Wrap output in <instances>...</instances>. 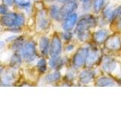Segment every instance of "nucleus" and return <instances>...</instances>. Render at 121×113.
<instances>
[{"label":"nucleus","instance_id":"nucleus-32","mask_svg":"<svg viewBox=\"0 0 121 113\" xmlns=\"http://www.w3.org/2000/svg\"><path fill=\"white\" fill-rule=\"evenodd\" d=\"M4 45H5V44H4V42H2V41H0V48H2L4 47Z\"/></svg>","mask_w":121,"mask_h":113},{"label":"nucleus","instance_id":"nucleus-17","mask_svg":"<svg viewBox=\"0 0 121 113\" xmlns=\"http://www.w3.org/2000/svg\"><path fill=\"white\" fill-rule=\"evenodd\" d=\"M98 51L95 49H92V50H89V53H88V56H87L86 58V65L88 66H90L93 65V64L95 63V61L98 59Z\"/></svg>","mask_w":121,"mask_h":113},{"label":"nucleus","instance_id":"nucleus-24","mask_svg":"<svg viewBox=\"0 0 121 113\" xmlns=\"http://www.w3.org/2000/svg\"><path fill=\"white\" fill-rule=\"evenodd\" d=\"M24 39L22 37H18L17 39H15L14 41H13L12 44V48L13 49H15V51L21 50V48L24 45Z\"/></svg>","mask_w":121,"mask_h":113},{"label":"nucleus","instance_id":"nucleus-8","mask_svg":"<svg viewBox=\"0 0 121 113\" xmlns=\"http://www.w3.org/2000/svg\"><path fill=\"white\" fill-rule=\"evenodd\" d=\"M78 20L77 14L76 13H72L64 18L62 24V28L64 31H70L73 29Z\"/></svg>","mask_w":121,"mask_h":113},{"label":"nucleus","instance_id":"nucleus-26","mask_svg":"<svg viewBox=\"0 0 121 113\" xmlns=\"http://www.w3.org/2000/svg\"><path fill=\"white\" fill-rule=\"evenodd\" d=\"M9 12V6L5 4H1L0 5V15H4Z\"/></svg>","mask_w":121,"mask_h":113},{"label":"nucleus","instance_id":"nucleus-16","mask_svg":"<svg viewBox=\"0 0 121 113\" xmlns=\"http://www.w3.org/2000/svg\"><path fill=\"white\" fill-rule=\"evenodd\" d=\"M60 73L58 71H55L52 73H49L45 75L44 78V81L48 83V84H52V83L57 82L60 80Z\"/></svg>","mask_w":121,"mask_h":113},{"label":"nucleus","instance_id":"nucleus-27","mask_svg":"<svg viewBox=\"0 0 121 113\" xmlns=\"http://www.w3.org/2000/svg\"><path fill=\"white\" fill-rule=\"evenodd\" d=\"M62 37L64 40H70L72 38V34L70 33V31H65L63 34H62Z\"/></svg>","mask_w":121,"mask_h":113},{"label":"nucleus","instance_id":"nucleus-25","mask_svg":"<svg viewBox=\"0 0 121 113\" xmlns=\"http://www.w3.org/2000/svg\"><path fill=\"white\" fill-rule=\"evenodd\" d=\"M104 0H94L93 9L95 13H98L104 5Z\"/></svg>","mask_w":121,"mask_h":113},{"label":"nucleus","instance_id":"nucleus-21","mask_svg":"<svg viewBox=\"0 0 121 113\" xmlns=\"http://www.w3.org/2000/svg\"><path fill=\"white\" fill-rule=\"evenodd\" d=\"M37 70L40 73H44L47 70V62L45 58H41L36 63Z\"/></svg>","mask_w":121,"mask_h":113},{"label":"nucleus","instance_id":"nucleus-33","mask_svg":"<svg viewBox=\"0 0 121 113\" xmlns=\"http://www.w3.org/2000/svg\"><path fill=\"white\" fill-rule=\"evenodd\" d=\"M2 66L0 65V75L2 74Z\"/></svg>","mask_w":121,"mask_h":113},{"label":"nucleus","instance_id":"nucleus-23","mask_svg":"<svg viewBox=\"0 0 121 113\" xmlns=\"http://www.w3.org/2000/svg\"><path fill=\"white\" fill-rule=\"evenodd\" d=\"M120 16H121V5L115 8L113 11H111V12L110 13L108 18L109 20H113Z\"/></svg>","mask_w":121,"mask_h":113},{"label":"nucleus","instance_id":"nucleus-15","mask_svg":"<svg viewBox=\"0 0 121 113\" xmlns=\"http://www.w3.org/2000/svg\"><path fill=\"white\" fill-rule=\"evenodd\" d=\"M50 15L52 18L54 19L55 20L60 21L64 19L61 12H60V8L55 5H53L50 8Z\"/></svg>","mask_w":121,"mask_h":113},{"label":"nucleus","instance_id":"nucleus-6","mask_svg":"<svg viewBox=\"0 0 121 113\" xmlns=\"http://www.w3.org/2000/svg\"><path fill=\"white\" fill-rule=\"evenodd\" d=\"M36 22H37V26L41 30H45L49 27L50 25V21L47 17V14L45 11L42 10L39 11L37 13L36 17Z\"/></svg>","mask_w":121,"mask_h":113},{"label":"nucleus","instance_id":"nucleus-20","mask_svg":"<svg viewBox=\"0 0 121 113\" xmlns=\"http://www.w3.org/2000/svg\"><path fill=\"white\" fill-rule=\"evenodd\" d=\"M96 85L97 86H113L115 85V82L112 80L111 78H110L108 77H101L100 78H98V80L96 81Z\"/></svg>","mask_w":121,"mask_h":113},{"label":"nucleus","instance_id":"nucleus-28","mask_svg":"<svg viewBox=\"0 0 121 113\" xmlns=\"http://www.w3.org/2000/svg\"><path fill=\"white\" fill-rule=\"evenodd\" d=\"M2 1L3 2L4 4H5V5L8 6H11L14 3L13 0H2Z\"/></svg>","mask_w":121,"mask_h":113},{"label":"nucleus","instance_id":"nucleus-3","mask_svg":"<svg viewBox=\"0 0 121 113\" xmlns=\"http://www.w3.org/2000/svg\"><path fill=\"white\" fill-rule=\"evenodd\" d=\"M23 60L26 63H32L37 57V51L35 42L33 41H26L20 50Z\"/></svg>","mask_w":121,"mask_h":113},{"label":"nucleus","instance_id":"nucleus-2","mask_svg":"<svg viewBox=\"0 0 121 113\" xmlns=\"http://www.w3.org/2000/svg\"><path fill=\"white\" fill-rule=\"evenodd\" d=\"M95 25V20L91 15H85L81 17L77 22V27H76V33L77 34L78 39L84 41L89 37L88 29L90 27H92Z\"/></svg>","mask_w":121,"mask_h":113},{"label":"nucleus","instance_id":"nucleus-5","mask_svg":"<svg viewBox=\"0 0 121 113\" xmlns=\"http://www.w3.org/2000/svg\"><path fill=\"white\" fill-rule=\"evenodd\" d=\"M62 51V43L58 35L53 36L52 41L50 43V49H49V54L51 56H58L60 55Z\"/></svg>","mask_w":121,"mask_h":113},{"label":"nucleus","instance_id":"nucleus-31","mask_svg":"<svg viewBox=\"0 0 121 113\" xmlns=\"http://www.w3.org/2000/svg\"><path fill=\"white\" fill-rule=\"evenodd\" d=\"M57 2H61V3H64V2H68L69 0H56Z\"/></svg>","mask_w":121,"mask_h":113},{"label":"nucleus","instance_id":"nucleus-7","mask_svg":"<svg viewBox=\"0 0 121 113\" xmlns=\"http://www.w3.org/2000/svg\"><path fill=\"white\" fill-rule=\"evenodd\" d=\"M77 2L76 0H69L67 2H64L63 6L60 8V12L64 18H65L69 14L73 13V11L77 8Z\"/></svg>","mask_w":121,"mask_h":113},{"label":"nucleus","instance_id":"nucleus-30","mask_svg":"<svg viewBox=\"0 0 121 113\" xmlns=\"http://www.w3.org/2000/svg\"><path fill=\"white\" fill-rule=\"evenodd\" d=\"M81 2H83V4H86V3H91V0H80Z\"/></svg>","mask_w":121,"mask_h":113},{"label":"nucleus","instance_id":"nucleus-13","mask_svg":"<svg viewBox=\"0 0 121 113\" xmlns=\"http://www.w3.org/2000/svg\"><path fill=\"white\" fill-rule=\"evenodd\" d=\"M108 32L105 29H100L98 30L93 35L94 41L97 42L98 44H101L104 41H105L108 39Z\"/></svg>","mask_w":121,"mask_h":113},{"label":"nucleus","instance_id":"nucleus-14","mask_svg":"<svg viewBox=\"0 0 121 113\" xmlns=\"http://www.w3.org/2000/svg\"><path fill=\"white\" fill-rule=\"evenodd\" d=\"M14 75L11 72H7L1 75V84L5 86H10L14 83Z\"/></svg>","mask_w":121,"mask_h":113},{"label":"nucleus","instance_id":"nucleus-18","mask_svg":"<svg viewBox=\"0 0 121 113\" xmlns=\"http://www.w3.org/2000/svg\"><path fill=\"white\" fill-rule=\"evenodd\" d=\"M22 60H23V58H22L20 53L15 52L11 57L10 66L12 68H17V66H19L21 64Z\"/></svg>","mask_w":121,"mask_h":113},{"label":"nucleus","instance_id":"nucleus-9","mask_svg":"<svg viewBox=\"0 0 121 113\" xmlns=\"http://www.w3.org/2000/svg\"><path fill=\"white\" fill-rule=\"evenodd\" d=\"M95 76V73L93 71L85 70V71H82V73L79 74V81H80L82 84L87 85V84H89L90 82H92L94 80Z\"/></svg>","mask_w":121,"mask_h":113},{"label":"nucleus","instance_id":"nucleus-11","mask_svg":"<svg viewBox=\"0 0 121 113\" xmlns=\"http://www.w3.org/2000/svg\"><path fill=\"white\" fill-rule=\"evenodd\" d=\"M106 47L110 50L117 51L119 50L121 47V42L120 39L117 36H113L109 39L106 41Z\"/></svg>","mask_w":121,"mask_h":113},{"label":"nucleus","instance_id":"nucleus-12","mask_svg":"<svg viewBox=\"0 0 121 113\" xmlns=\"http://www.w3.org/2000/svg\"><path fill=\"white\" fill-rule=\"evenodd\" d=\"M49 66L52 69L58 70L61 68V66L64 64V60L63 59L60 57V55L58 56H51V58L49 59Z\"/></svg>","mask_w":121,"mask_h":113},{"label":"nucleus","instance_id":"nucleus-10","mask_svg":"<svg viewBox=\"0 0 121 113\" xmlns=\"http://www.w3.org/2000/svg\"><path fill=\"white\" fill-rule=\"evenodd\" d=\"M39 51L43 56H46L49 54L50 49V41L47 37L42 36L39 41Z\"/></svg>","mask_w":121,"mask_h":113},{"label":"nucleus","instance_id":"nucleus-19","mask_svg":"<svg viewBox=\"0 0 121 113\" xmlns=\"http://www.w3.org/2000/svg\"><path fill=\"white\" fill-rule=\"evenodd\" d=\"M14 3L16 5L18 8L25 10L26 11H29L32 8V4L30 1H26V0H13Z\"/></svg>","mask_w":121,"mask_h":113},{"label":"nucleus","instance_id":"nucleus-4","mask_svg":"<svg viewBox=\"0 0 121 113\" xmlns=\"http://www.w3.org/2000/svg\"><path fill=\"white\" fill-rule=\"evenodd\" d=\"M88 53V48H81L76 52V54L73 57V64L76 68L81 67L86 63Z\"/></svg>","mask_w":121,"mask_h":113},{"label":"nucleus","instance_id":"nucleus-1","mask_svg":"<svg viewBox=\"0 0 121 113\" xmlns=\"http://www.w3.org/2000/svg\"><path fill=\"white\" fill-rule=\"evenodd\" d=\"M25 16L23 13L8 12L0 17L2 26L11 29V31H20L25 24Z\"/></svg>","mask_w":121,"mask_h":113},{"label":"nucleus","instance_id":"nucleus-22","mask_svg":"<svg viewBox=\"0 0 121 113\" xmlns=\"http://www.w3.org/2000/svg\"><path fill=\"white\" fill-rule=\"evenodd\" d=\"M117 66V63L113 61L112 60H107L106 61H104L103 64V69L106 72H113L116 69Z\"/></svg>","mask_w":121,"mask_h":113},{"label":"nucleus","instance_id":"nucleus-29","mask_svg":"<svg viewBox=\"0 0 121 113\" xmlns=\"http://www.w3.org/2000/svg\"><path fill=\"white\" fill-rule=\"evenodd\" d=\"M73 45H69V46L67 47V51H70L73 50Z\"/></svg>","mask_w":121,"mask_h":113}]
</instances>
